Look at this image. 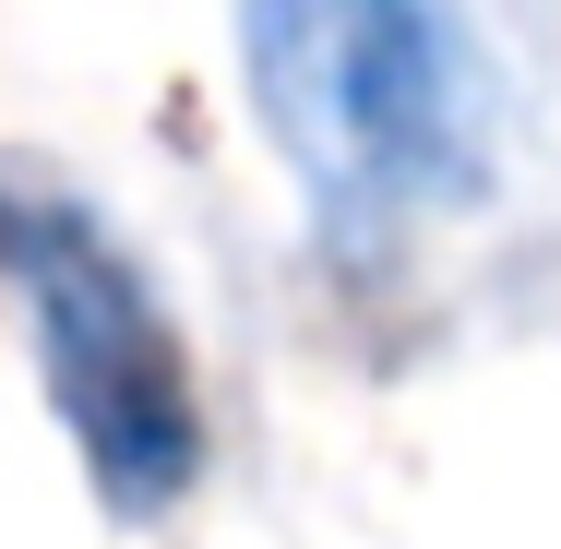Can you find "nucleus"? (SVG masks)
Returning <instances> with one entry per match:
<instances>
[{
  "mask_svg": "<svg viewBox=\"0 0 561 549\" xmlns=\"http://www.w3.org/2000/svg\"><path fill=\"white\" fill-rule=\"evenodd\" d=\"M239 96L335 251L478 204V60L443 0H239Z\"/></svg>",
  "mask_w": 561,
  "mask_h": 549,
  "instance_id": "1",
  "label": "nucleus"
},
{
  "mask_svg": "<svg viewBox=\"0 0 561 549\" xmlns=\"http://www.w3.org/2000/svg\"><path fill=\"white\" fill-rule=\"evenodd\" d=\"M0 299L36 346V394L72 442L84 490L108 502L119 526H156L204 490V358L180 311L156 299V263L108 227V204L0 144Z\"/></svg>",
  "mask_w": 561,
  "mask_h": 549,
  "instance_id": "2",
  "label": "nucleus"
}]
</instances>
